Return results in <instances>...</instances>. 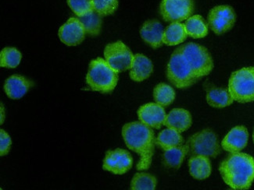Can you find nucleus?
Instances as JSON below:
<instances>
[{
	"instance_id": "nucleus-1",
	"label": "nucleus",
	"mask_w": 254,
	"mask_h": 190,
	"mask_svg": "<svg viewBox=\"0 0 254 190\" xmlns=\"http://www.w3.org/2000/svg\"><path fill=\"white\" fill-rule=\"evenodd\" d=\"M124 141L130 150L139 154L137 170H147L151 165L156 139L151 127L142 122L127 123L122 128Z\"/></svg>"
},
{
	"instance_id": "nucleus-2",
	"label": "nucleus",
	"mask_w": 254,
	"mask_h": 190,
	"mask_svg": "<svg viewBox=\"0 0 254 190\" xmlns=\"http://www.w3.org/2000/svg\"><path fill=\"white\" fill-rule=\"evenodd\" d=\"M219 172L232 190H249L254 181V158L245 153H232L221 163Z\"/></svg>"
},
{
	"instance_id": "nucleus-3",
	"label": "nucleus",
	"mask_w": 254,
	"mask_h": 190,
	"mask_svg": "<svg viewBox=\"0 0 254 190\" xmlns=\"http://www.w3.org/2000/svg\"><path fill=\"white\" fill-rule=\"evenodd\" d=\"M118 73L102 58L92 60L87 74V84L95 92L107 94L112 92L118 84Z\"/></svg>"
},
{
	"instance_id": "nucleus-4",
	"label": "nucleus",
	"mask_w": 254,
	"mask_h": 190,
	"mask_svg": "<svg viewBox=\"0 0 254 190\" xmlns=\"http://www.w3.org/2000/svg\"><path fill=\"white\" fill-rule=\"evenodd\" d=\"M167 77L174 86L181 89L190 88L199 81L179 48L172 53L168 62Z\"/></svg>"
},
{
	"instance_id": "nucleus-5",
	"label": "nucleus",
	"mask_w": 254,
	"mask_h": 190,
	"mask_svg": "<svg viewBox=\"0 0 254 190\" xmlns=\"http://www.w3.org/2000/svg\"><path fill=\"white\" fill-rule=\"evenodd\" d=\"M228 89L237 102L254 101V67L242 68L232 73Z\"/></svg>"
},
{
	"instance_id": "nucleus-6",
	"label": "nucleus",
	"mask_w": 254,
	"mask_h": 190,
	"mask_svg": "<svg viewBox=\"0 0 254 190\" xmlns=\"http://www.w3.org/2000/svg\"><path fill=\"white\" fill-rule=\"evenodd\" d=\"M185 146L187 153L191 157L202 155L216 157L221 152L218 137L213 130L209 129L191 136Z\"/></svg>"
},
{
	"instance_id": "nucleus-7",
	"label": "nucleus",
	"mask_w": 254,
	"mask_h": 190,
	"mask_svg": "<svg viewBox=\"0 0 254 190\" xmlns=\"http://www.w3.org/2000/svg\"><path fill=\"white\" fill-rule=\"evenodd\" d=\"M179 48L188 60L195 75L199 80L209 75L214 69V62L211 55L203 46L190 42L182 45Z\"/></svg>"
},
{
	"instance_id": "nucleus-8",
	"label": "nucleus",
	"mask_w": 254,
	"mask_h": 190,
	"mask_svg": "<svg viewBox=\"0 0 254 190\" xmlns=\"http://www.w3.org/2000/svg\"><path fill=\"white\" fill-rule=\"evenodd\" d=\"M134 55L129 48L121 41L111 43L104 49V59L117 73L129 70L132 65Z\"/></svg>"
},
{
	"instance_id": "nucleus-9",
	"label": "nucleus",
	"mask_w": 254,
	"mask_h": 190,
	"mask_svg": "<svg viewBox=\"0 0 254 190\" xmlns=\"http://www.w3.org/2000/svg\"><path fill=\"white\" fill-rule=\"evenodd\" d=\"M192 0H162L160 15L167 22H182L191 17L193 13Z\"/></svg>"
},
{
	"instance_id": "nucleus-10",
	"label": "nucleus",
	"mask_w": 254,
	"mask_h": 190,
	"mask_svg": "<svg viewBox=\"0 0 254 190\" xmlns=\"http://www.w3.org/2000/svg\"><path fill=\"white\" fill-rule=\"evenodd\" d=\"M208 26L216 35H223L234 27L236 15L232 6L221 5L210 9Z\"/></svg>"
},
{
	"instance_id": "nucleus-11",
	"label": "nucleus",
	"mask_w": 254,
	"mask_h": 190,
	"mask_svg": "<svg viewBox=\"0 0 254 190\" xmlns=\"http://www.w3.org/2000/svg\"><path fill=\"white\" fill-rule=\"evenodd\" d=\"M133 159L128 151L118 148L108 150L103 161V170L115 175H124L132 167Z\"/></svg>"
},
{
	"instance_id": "nucleus-12",
	"label": "nucleus",
	"mask_w": 254,
	"mask_h": 190,
	"mask_svg": "<svg viewBox=\"0 0 254 190\" xmlns=\"http://www.w3.org/2000/svg\"><path fill=\"white\" fill-rule=\"evenodd\" d=\"M85 31L79 19L71 17L59 30L61 42L68 46L81 44L85 39Z\"/></svg>"
},
{
	"instance_id": "nucleus-13",
	"label": "nucleus",
	"mask_w": 254,
	"mask_h": 190,
	"mask_svg": "<svg viewBox=\"0 0 254 190\" xmlns=\"http://www.w3.org/2000/svg\"><path fill=\"white\" fill-rule=\"evenodd\" d=\"M138 116L140 122L151 128L159 130L164 125L167 115L164 107L157 103H149L140 107Z\"/></svg>"
},
{
	"instance_id": "nucleus-14",
	"label": "nucleus",
	"mask_w": 254,
	"mask_h": 190,
	"mask_svg": "<svg viewBox=\"0 0 254 190\" xmlns=\"http://www.w3.org/2000/svg\"><path fill=\"white\" fill-rule=\"evenodd\" d=\"M249 132L244 126H237L232 128L221 141V147L225 151L239 153L248 143Z\"/></svg>"
},
{
	"instance_id": "nucleus-15",
	"label": "nucleus",
	"mask_w": 254,
	"mask_h": 190,
	"mask_svg": "<svg viewBox=\"0 0 254 190\" xmlns=\"http://www.w3.org/2000/svg\"><path fill=\"white\" fill-rule=\"evenodd\" d=\"M164 27L158 20H150L144 23L140 30V35L144 42H146L153 48H157L164 44Z\"/></svg>"
},
{
	"instance_id": "nucleus-16",
	"label": "nucleus",
	"mask_w": 254,
	"mask_h": 190,
	"mask_svg": "<svg viewBox=\"0 0 254 190\" xmlns=\"http://www.w3.org/2000/svg\"><path fill=\"white\" fill-rule=\"evenodd\" d=\"M33 85L32 81L23 76L13 75L5 82L4 91L9 98L17 100L24 96Z\"/></svg>"
},
{
	"instance_id": "nucleus-17",
	"label": "nucleus",
	"mask_w": 254,
	"mask_h": 190,
	"mask_svg": "<svg viewBox=\"0 0 254 190\" xmlns=\"http://www.w3.org/2000/svg\"><path fill=\"white\" fill-rule=\"evenodd\" d=\"M153 71V62L149 58L142 54H136L134 55L132 65L130 68L129 73L132 81L142 82L149 78Z\"/></svg>"
},
{
	"instance_id": "nucleus-18",
	"label": "nucleus",
	"mask_w": 254,
	"mask_h": 190,
	"mask_svg": "<svg viewBox=\"0 0 254 190\" xmlns=\"http://www.w3.org/2000/svg\"><path fill=\"white\" fill-rule=\"evenodd\" d=\"M191 122V115L189 111L183 108H175L166 116L164 126L183 133L190 128Z\"/></svg>"
},
{
	"instance_id": "nucleus-19",
	"label": "nucleus",
	"mask_w": 254,
	"mask_h": 190,
	"mask_svg": "<svg viewBox=\"0 0 254 190\" xmlns=\"http://www.w3.org/2000/svg\"><path fill=\"white\" fill-rule=\"evenodd\" d=\"M189 167L190 175L198 180L207 179L211 174V164L206 156H192L189 161Z\"/></svg>"
},
{
	"instance_id": "nucleus-20",
	"label": "nucleus",
	"mask_w": 254,
	"mask_h": 190,
	"mask_svg": "<svg viewBox=\"0 0 254 190\" xmlns=\"http://www.w3.org/2000/svg\"><path fill=\"white\" fill-rule=\"evenodd\" d=\"M187 36L188 35L185 24L181 22H173L164 30L163 42L167 46H177L183 43Z\"/></svg>"
},
{
	"instance_id": "nucleus-21",
	"label": "nucleus",
	"mask_w": 254,
	"mask_h": 190,
	"mask_svg": "<svg viewBox=\"0 0 254 190\" xmlns=\"http://www.w3.org/2000/svg\"><path fill=\"white\" fill-rule=\"evenodd\" d=\"M206 101L211 107L223 108L230 106L234 102V99L232 98L229 89L214 88L209 90L206 94Z\"/></svg>"
},
{
	"instance_id": "nucleus-22",
	"label": "nucleus",
	"mask_w": 254,
	"mask_h": 190,
	"mask_svg": "<svg viewBox=\"0 0 254 190\" xmlns=\"http://www.w3.org/2000/svg\"><path fill=\"white\" fill-rule=\"evenodd\" d=\"M186 32L193 39H203L208 35V24L200 15H194L186 20L185 23Z\"/></svg>"
},
{
	"instance_id": "nucleus-23",
	"label": "nucleus",
	"mask_w": 254,
	"mask_h": 190,
	"mask_svg": "<svg viewBox=\"0 0 254 190\" xmlns=\"http://www.w3.org/2000/svg\"><path fill=\"white\" fill-rule=\"evenodd\" d=\"M183 137L181 133L173 129L167 128L160 132L156 143L164 150L183 144Z\"/></svg>"
},
{
	"instance_id": "nucleus-24",
	"label": "nucleus",
	"mask_w": 254,
	"mask_h": 190,
	"mask_svg": "<svg viewBox=\"0 0 254 190\" xmlns=\"http://www.w3.org/2000/svg\"><path fill=\"white\" fill-rule=\"evenodd\" d=\"M187 153L186 146H175L164 151L163 162L167 168L178 169L183 164Z\"/></svg>"
},
{
	"instance_id": "nucleus-25",
	"label": "nucleus",
	"mask_w": 254,
	"mask_h": 190,
	"mask_svg": "<svg viewBox=\"0 0 254 190\" xmlns=\"http://www.w3.org/2000/svg\"><path fill=\"white\" fill-rule=\"evenodd\" d=\"M80 21L85 28V34L91 36H97L101 31V16L95 10L79 17Z\"/></svg>"
},
{
	"instance_id": "nucleus-26",
	"label": "nucleus",
	"mask_w": 254,
	"mask_h": 190,
	"mask_svg": "<svg viewBox=\"0 0 254 190\" xmlns=\"http://www.w3.org/2000/svg\"><path fill=\"white\" fill-rule=\"evenodd\" d=\"M153 97L156 103L161 106H169L175 101V90L168 84L161 83L154 88Z\"/></svg>"
},
{
	"instance_id": "nucleus-27",
	"label": "nucleus",
	"mask_w": 254,
	"mask_h": 190,
	"mask_svg": "<svg viewBox=\"0 0 254 190\" xmlns=\"http://www.w3.org/2000/svg\"><path fill=\"white\" fill-rule=\"evenodd\" d=\"M157 179L149 174L136 173L133 177L131 183L132 190H153L157 186Z\"/></svg>"
},
{
	"instance_id": "nucleus-28",
	"label": "nucleus",
	"mask_w": 254,
	"mask_h": 190,
	"mask_svg": "<svg viewBox=\"0 0 254 190\" xmlns=\"http://www.w3.org/2000/svg\"><path fill=\"white\" fill-rule=\"evenodd\" d=\"M22 55L15 48H5L0 53V66L6 68H16L20 64Z\"/></svg>"
},
{
	"instance_id": "nucleus-29",
	"label": "nucleus",
	"mask_w": 254,
	"mask_h": 190,
	"mask_svg": "<svg viewBox=\"0 0 254 190\" xmlns=\"http://www.w3.org/2000/svg\"><path fill=\"white\" fill-rule=\"evenodd\" d=\"M93 10L105 17L113 14L118 7V0H92Z\"/></svg>"
},
{
	"instance_id": "nucleus-30",
	"label": "nucleus",
	"mask_w": 254,
	"mask_h": 190,
	"mask_svg": "<svg viewBox=\"0 0 254 190\" xmlns=\"http://www.w3.org/2000/svg\"><path fill=\"white\" fill-rule=\"evenodd\" d=\"M67 3L77 17H82L93 10L92 0H67Z\"/></svg>"
},
{
	"instance_id": "nucleus-31",
	"label": "nucleus",
	"mask_w": 254,
	"mask_h": 190,
	"mask_svg": "<svg viewBox=\"0 0 254 190\" xmlns=\"http://www.w3.org/2000/svg\"><path fill=\"white\" fill-rule=\"evenodd\" d=\"M11 138L6 131L0 130V155L5 156L9 153L11 146Z\"/></svg>"
},
{
	"instance_id": "nucleus-32",
	"label": "nucleus",
	"mask_w": 254,
	"mask_h": 190,
	"mask_svg": "<svg viewBox=\"0 0 254 190\" xmlns=\"http://www.w3.org/2000/svg\"><path fill=\"white\" fill-rule=\"evenodd\" d=\"M5 119V111H4L3 105L1 104V124H2Z\"/></svg>"
},
{
	"instance_id": "nucleus-33",
	"label": "nucleus",
	"mask_w": 254,
	"mask_h": 190,
	"mask_svg": "<svg viewBox=\"0 0 254 190\" xmlns=\"http://www.w3.org/2000/svg\"><path fill=\"white\" fill-rule=\"evenodd\" d=\"M253 141H254V134H253Z\"/></svg>"
}]
</instances>
